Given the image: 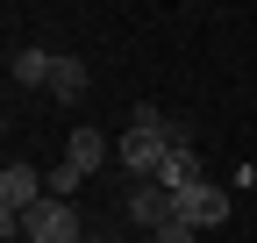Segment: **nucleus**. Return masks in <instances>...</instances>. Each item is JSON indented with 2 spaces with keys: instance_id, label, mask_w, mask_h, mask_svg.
<instances>
[{
  "instance_id": "1",
  "label": "nucleus",
  "mask_w": 257,
  "mask_h": 243,
  "mask_svg": "<svg viewBox=\"0 0 257 243\" xmlns=\"http://www.w3.org/2000/svg\"><path fill=\"white\" fill-rule=\"evenodd\" d=\"M50 193H43V179H36V165H8V172H0V236H8L15 243V229L29 222V207H43Z\"/></svg>"
},
{
  "instance_id": "2",
  "label": "nucleus",
  "mask_w": 257,
  "mask_h": 243,
  "mask_svg": "<svg viewBox=\"0 0 257 243\" xmlns=\"http://www.w3.org/2000/svg\"><path fill=\"white\" fill-rule=\"evenodd\" d=\"M22 236H29V243H86V236H79V207H72V200H43V207H29Z\"/></svg>"
},
{
  "instance_id": "3",
  "label": "nucleus",
  "mask_w": 257,
  "mask_h": 243,
  "mask_svg": "<svg viewBox=\"0 0 257 243\" xmlns=\"http://www.w3.org/2000/svg\"><path fill=\"white\" fill-rule=\"evenodd\" d=\"M165 158H172V143H165V129H128V143H121V165L136 172L143 186H150L157 172H165Z\"/></svg>"
},
{
  "instance_id": "4",
  "label": "nucleus",
  "mask_w": 257,
  "mask_h": 243,
  "mask_svg": "<svg viewBox=\"0 0 257 243\" xmlns=\"http://www.w3.org/2000/svg\"><path fill=\"white\" fill-rule=\"evenodd\" d=\"M128 222L157 236L165 222H179V193H172V186H157V179H150V186H136V193H128Z\"/></svg>"
},
{
  "instance_id": "5",
  "label": "nucleus",
  "mask_w": 257,
  "mask_h": 243,
  "mask_svg": "<svg viewBox=\"0 0 257 243\" xmlns=\"http://www.w3.org/2000/svg\"><path fill=\"white\" fill-rule=\"evenodd\" d=\"M179 215H186L193 229H221V222H229V193H221L214 179H200L193 193H179Z\"/></svg>"
},
{
  "instance_id": "6",
  "label": "nucleus",
  "mask_w": 257,
  "mask_h": 243,
  "mask_svg": "<svg viewBox=\"0 0 257 243\" xmlns=\"http://www.w3.org/2000/svg\"><path fill=\"white\" fill-rule=\"evenodd\" d=\"M64 165L93 179V172L107 165V136H100V129H72V143H64Z\"/></svg>"
},
{
  "instance_id": "7",
  "label": "nucleus",
  "mask_w": 257,
  "mask_h": 243,
  "mask_svg": "<svg viewBox=\"0 0 257 243\" xmlns=\"http://www.w3.org/2000/svg\"><path fill=\"white\" fill-rule=\"evenodd\" d=\"M86 86H93V79H86V65H79V57H57V72H50V93H57L64 107H72V100H86Z\"/></svg>"
},
{
  "instance_id": "8",
  "label": "nucleus",
  "mask_w": 257,
  "mask_h": 243,
  "mask_svg": "<svg viewBox=\"0 0 257 243\" xmlns=\"http://www.w3.org/2000/svg\"><path fill=\"white\" fill-rule=\"evenodd\" d=\"M157 186L193 193V186H200V158H193V150H172V158H165V172H157Z\"/></svg>"
},
{
  "instance_id": "9",
  "label": "nucleus",
  "mask_w": 257,
  "mask_h": 243,
  "mask_svg": "<svg viewBox=\"0 0 257 243\" xmlns=\"http://www.w3.org/2000/svg\"><path fill=\"white\" fill-rule=\"evenodd\" d=\"M8 72H15V86H50L57 57H50V50H15V65H8Z\"/></svg>"
},
{
  "instance_id": "10",
  "label": "nucleus",
  "mask_w": 257,
  "mask_h": 243,
  "mask_svg": "<svg viewBox=\"0 0 257 243\" xmlns=\"http://www.w3.org/2000/svg\"><path fill=\"white\" fill-rule=\"evenodd\" d=\"M79 186H86V172H72V165H57V172L43 179V193H50V200H72Z\"/></svg>"
},
{
  "instance_id": "11",
  "label": "nucleus",
  "mask_w": 257,
  "mask_h": 243,
  "mask_svg": "<svg viewBox=\"0 0 257 243\" xmlns=\"http://www.w3.org/2000/svg\"><path fill=\"white\" fill-rule=\"evenodd\" d=\"M193 236H200V229H193V222H186V215H179V222H165V229H157V236H150V243H193Z\"/></svg>"
},
{
  "instance_id": "12",
  "label": "nucleus",
  "mask_w": 257,
  "mask_h": 243,
  "mask_svg": "<svg viewBox=\"0 0 257 243\" xmlns=\"http://www.w3.org/2000/svg\"><path fill=\"white\" fill-rule=\"evenodd\" d=\"M165 143H172V150H193V129H186V122H172V114H165Z\"/></svg>"
},
{
  "instance_id": "13",
  "label": "nucleus",
  "mask_w": 257,
  "mask_h": 243,
  "mask_svg": "<svg viewBox=\"0 0 257 243\" xmlns=\"http://www.w3.org/2000/svg\"><path fill=\"white\" fill-rule=\"evenodd\" d=\"M86 243H107V236H86Z\"/></svg>"
}]
</instances>
